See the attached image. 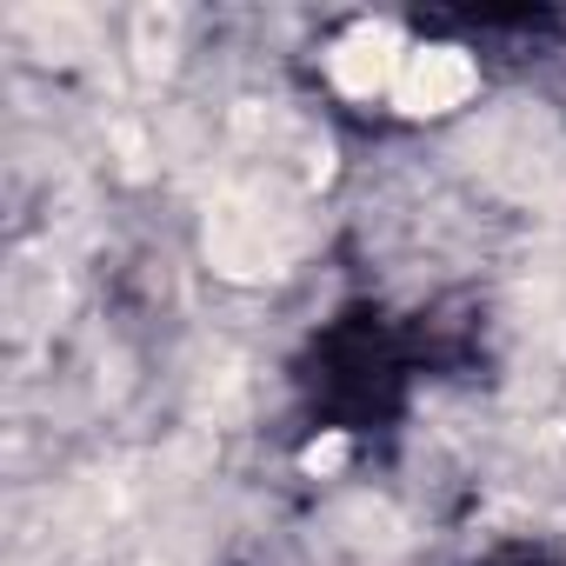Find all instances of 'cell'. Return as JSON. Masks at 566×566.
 Wrapping results in <instances>:
<instances>
[{
  "label": "cell",
  "mask_w": 566,
  "mask_h": 566,
  "mask_svg": "<svg viewBox=\"0 0 566 566\" xmlns=\"http://www.w3.org/2000/svg\"><path fill=\"white\" fill-rule=\"evenodd\" d=\"M480 94V61L467 48H447V41H427V48H407V67L394 81V101L407 114H453Z\"/></svg>",
  "instance_id": "6da1fadb"
},
{
  "label": "cell",
  "mask_w": 566,
  "mask_h": 566,
  "mask_svg": "<svg viewBox=\"0 0 566 566\" xmlns=\"http://www.w3.org/2000/svg\"><path fill=\"white\" fill-rule=\"evenodd\" d=\"M400 67H407V41H400L387 21L354 28V34L334 41V54H327V81H334L347 101H380V94L394 101Z\"/></svg>",
  "instance_id": "7a4b0ae2"
}]
</instances>
